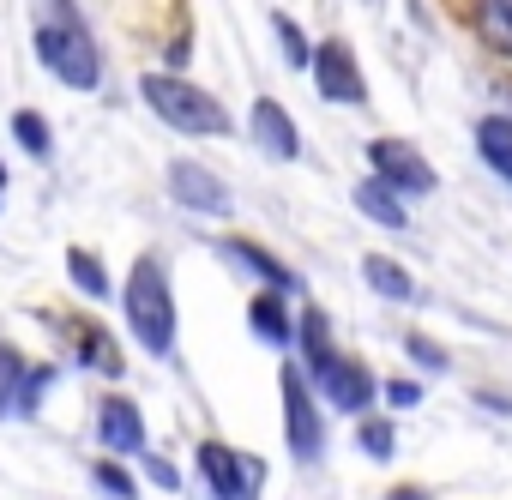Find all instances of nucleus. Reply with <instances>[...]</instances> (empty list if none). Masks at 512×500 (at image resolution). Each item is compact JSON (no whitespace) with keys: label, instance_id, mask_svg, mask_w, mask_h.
I'll list each match as a JSON object with an SVG mask.
<instances>
[{"label":"nucleus","instance_id":"obj_1","mask_svg":"<svg viewBox=\"0 0 512 500\" xmlns=\"http://www.w3.org/2000/svg\"><path fill=\"white\" fill-rule=\"evenodd\" d=\"M37 61L73 91H97L103 55H97V37L85 31L73 0H37Z\"/></svg>","mask_w":512,"mask_h":500},{"label":"nucleus","instance_id":"obj_2","mask_svg":"<svg viewBox=\"0 0 512 500\" xmlns=\"http://www.w3.org/2000/svg\"><path fill=\"white\" fill-rule=\"evenodd\" d=\"M121 308H127L133 338L145 344V356H169L175 350V290H169V278H163V266L151 254L133 260L127 290H121Z\"/></svg>","mask_w":512,"mask_h":500},{"label":"nucleus","instance_id":"obj_3","mask_svg":"<svg viewBox=\"0 0 512 500\" xmlns=\"http://www.w3.org/2000/svg\"><path fill=\"white\" fill-rule=\"evenodd\" d=\"M139 91H145V103H151L175 133H193V139H223V133H229V109H223L211 91H199V85H187V79H175V73H145Z\"/></svg>","mask_w":512,"mask_h":500},{"label":"nucleus","instance_id":"obj_4","mask_svg":"<svg viewBox=\"0 0 512 500\" xmlns=\"http://www.w3.org/2000/svg\"><path fill=\"white\" fill-rule=\"evenodd\" d=\"M278 392H284V440H290V458H296V464H320V452H326V422H320V404H314L308 374L290 362V368L278 374Z\"/></svg>","mask_w":512,"mask_h":500},{"label":"nucleus","instance_id":"obj_5","mask_svg":"<svg viewBox=\"0 0 512 500\" xmlns=\"http://www.w3.org/2000/svg\"><path fill=\"white\" fill-rule=\"evenodd\" d=\"M199 476H205L211 500H253L260 482H266V464L235 452V446H223V440H205L199 446Z\"/></svg>","mask_w":512,"mask_h":500},{"label":"nucleus","instance_id":"obj_6","mask_svg":"<svg viewBox=\"0 0 512 500\" xmlns=\"http://www.w3.org/2000/svg\"><path fill=\"white\" fill-rule=\"evenodd\" d=\"M368 163H374V181L398 199H416V193H434V169L428 157L410 145V139H374L368 145Z\"/></svg>","mask_w":512,"mask_h":500},{"label":"nucleus","instance_id":"obj_7","mask_svg":"<svg viewBox=\"0 0 512 500\" xmlns=\"http://www.w3.org/2000/svg\"><path fill=\"white\" fill-rule=\"evenodd\" d=\"M308 73H314V85H320V97H326V103H368V79H362L356 49H350L344 37H326V43L314 49Z\"/></svg>","mask_w":512,"mask_h":500},{"label":"nucleus","instance_id":"obj_8","mask_svg":"<svg viewBox=\"0 0 512 500\" xmlns=\"http://www.w3.org/2000/svg\"><path fill=\"white\" fill-rule=\"evenodd\" d=\"M308 386H320V398L332 404V410H344V416H362L368 404H374V374L362 368V362H350V356H332V362H320L314 374H308Z\"/></svg>","mask_w":512,"mask_h":500},{"label":"nucleus","instance_id":"obj_9","mask_svg":"<svg viewBox=\"0 0 512 500\" xmlns=\"http://www.w3.org/2000/svg\"><path fill=\"white\" fill-rule=\"evenodd\" d=\"M247 133H253V145H260L266 157H278V163H296V157H302V133H296L290 109H284V103H272V97H260V103H253V115H247Z\"/></svg>","mask_w":512,"mask_h":500},{"label":"nucleus","instance_id":"obj_10","mask_svg":"<svg viewBox=\"0 0 512 500\" xmlns=\"http://www.w3.org/2000/svg\"><path fill=\"white\" fill-rule=\"evenodd\" d=\"M97 440H103L109 458L145 452V416H139V404L133 398H103L97 404Z\"/></svg>","mask_w":512,"mask_h":500},{"label":"nucleus","instance_id":"obj_11","mask_svg":"<svg viewBox=\"0 0 512 500\" xmlns=\"http://www.w3.org/2000/svg\"><path fill=\"white\" fill-rule=\"evenodd\" d=\"M169 193L187 205V211H205V217H223L229 211V187L205 169V163H169Z\"/></svg>","mask_w":512,"mask_h":500},{"label":"nucleus","instance_id":"obj_12","mask_svg":"<svg viewBox=\"0 0 512 500\" xmlns=\"http://www.w3.org/2000/svg\"><path fill=\"white\" fill-rule=\"evenodd\" d=\"M223 260L247 266L253 278H260V284L272 290V296H290V290H302V278H296V272H290L284 260H272L266 247H253V241H241V235H229V241H223Z\"/></svg>","mask_w":512,"mask_h":500},{"label":"nucleus","instance_id":"obj_13","mask_svg":"<svg viewBox=\"0 0 512 500\" xmlns=\"http://www.w3.org/2000/svg\"><path fill=\"white\" fill-rule=\"evenodd\" d=\"M67 344H73V356H79L85 368H97V374H121V350H115V338H109L97 320H67Z\"/></svg>","mask_w":512,"mask_h":500},{"label":"nucleus","instance_id":"obj_14","mask_svg":"<svg viewBox=\"0 0 512 500\" xmlns=\"http://www.w3.org/2000/svg\"><path fill=\"white\" fill-rule=\"evenodd\" d=\"M247 320H253V338H260V344H278V350H290V344H296L290 308H284V296H272V290L247 302Z\"/></svg>","mask_w":512,"mask_h":500},{"label":"nucleus","instance_id":"obj_15","mask_svg":"<svg viewBox=\"0 0 512 500\" xmlns=\"http://www.w3.org/2000/svg\"><path fill=\"white\" fill-rule=\"evenodd\" d=\"M296 344H302V362H308L302 374H314L320 362H332V356H338V350H332V320H326L314 302H308V308H302V320H296Z\"/></svg>","mask_w":512,"mask_h":500},{"label":"nucleus","instance_id":"obj_16","mask_svg":"<svg viewBox=\"0 0 512 500\" xmlns=\"http://www.w3.org/2000/svg\"><path fill=\"white\" fill-rule=\"evenodd\" d=\"M356 211H362V217H374V223H386V229H410L404 199H398V193H386L380 181H356Z\"/></svg>","mask_w":512,"mask_h":500},{"label":"nucleus","instance_id":"obj_17","mask_svg":"<svg viewBox=\"0 0 512 500\" xmlns=\"http://www.w3.org/2000/svg\"><path fill=\"white\" fill-rule=\"evenodd\" d=\"M476 31L500 61H512V0H476Z\"/></svg>","mask_w":512,"mask_h":500},{"label":"nucleus","instance_id":"obj_18","mask_svg":"<svg viewBox=\"0 0 512 500\" xmlns=\"http://www.w3.org/2000/svg\"><path fill=\"white\" fill-rule=\"evenodd\" d=\"M476 151H482V163H488L494 175H506V181H512V121L488 115V121L476 127Z\"/></svg>","mask_w":512,"mask_h":500},{"label":"nucleus","instance_id":"obj_19","mask_svg":"<svg viewBox=\"0 0 512 500\" xmlns=\"http://www.w3.org/2000/svg\"><path fill=\"white\" fill-rule=\"evenodd\" d=\"M362 278H368L380 296H392V302H410V296H416V278H410L398 260H386V254H368V260H362Z\"/></svg>","mask_w":512,"mask_h":500},{"label":"nucleus","instance_id":"obj_20","mask_svg":"<svg viewBox=\"0 0 512 500\" xmlns=\"http://www.w3.org/2000/svg\"><path fill=\"white\" fill-rule=\"evenodd\" d=\"M67 278H73L91 302H109V272H103V260L91 254V247H67Z\"/></svg>","mask_w":512,"mask_h":500},{"label":"nucleus","instance_id":"obj_21","mask_svg":"<svg viewBox=\"0 0 512 500\" xmlns=\"http://www.w3.org/2000/svg\"><path fill=\"white\" fill-rule=\"evenodd\" d=\"M19 386H25V356L13 344H0V422L19 416Z\"/></svg>","mask_w":512,"mask_h":500},{"label":"nucleus","instance_id":"obj_22","mask_svg":"<svg viewBox=\"0 0 512 500\" xmlns=\"http://www.w3.org/2000/svg\"><path fill=\"white\" fill-rule=\"evenodd\" d=\"M13 139L31 151V157H55V133L37 109H13Z\"/></svg>","mask_w":512,"mask_h":500},{"label":"nucleus","instance_id":"obj_23","mask_svg":"<svg viewBox=\"0 0 512 500\" xmlns=\"http://www.w3.org/2000/svg\"><path fill=\"white\" fill-rule=\"evenodd\" d=\"M272 31H278V43H284V61H290V67H308V61H314V49H308L302 25H296L290 13H278V19H272Z\"/></svg>","mask_w":512,"mask_h":500},{"label":"nucleus","instance_id":"obj_24","mask_svg":"<svg viewBox=\"0 0 512 500\" xmlns=\"http://www.w3.org/2000/svg\"><path fill=\"white\" fill-rule=\"evenodd\" d=\"M91 476H97V488H103V494H115V500H139V482L121 470V458H103V464H91Z\"/></svg>","mask_w":512,"mask_h":500},{"label":"nucleus","instance_id":"obj_25","mask_svg":"<svg viewBox=\"0 0 512 500\" xmlns=\"http://www.w3.org/2000/svg\"><path fill=\"white\" fill-rule=\"evenodd\" d=\"M404 350H410V362H416V368H428V374H446V368H452V356H446L434 338H422V332H410V338H404Z\"/></svg>","mask_w":512,"mask_h":500},{"label":"nucleus","instance_id":"obj_26","mask_svg":"<svg viewBox=\"0 0 512 500\" xmlns=\"http://www.w3.org/2000/svg\"><path fill=\"white\" fill-rule=\"evenodd\" d=\"M55 386V368H25V386H19V416H37L43 392Z\"/></svg>","mask_w":512,"mask_h":500},{"label":"nucleus","instance_id":"obj_27","mask_svg":"<svg viewBox=\"0 0 512 500\" xmlns=\"http://www.w3.org/2000/svg\"><path fill=\"white\" fill-rule=\"evenodd\" d=\"M356 440H362V452H368V458H380V464L398 452V434H392L386 422H362V428H356Z\"/></svg>","mask_w":512,"mask_h":500},{"label":"nucleus","instance_id":"obj_28","mask_svg":"<svg viewBox=\"0 0 512 500\" xmlns=\"http://www.w3.org/2000/svg\"><path fill=\"white\" fill-rule=\"evenodd\" d=\"M386 404H392V410H416V404H422V386H410V380H392V386H386Z\"/></svg>","mask_w":512,"mask_h":500},{"label":"nucleus","instance_id":"obj_29","mask_svg":"<svg viewBox=\"0 0 512 500\" xmlns=\"http://www.w3.org/2000/svg\"><path fill=\"white\" fill-rule=\"evenodd\" d=\"M145 470H151V482H157V488H169V494L181 488V470H175L169 458H145Z\"/></svg>","mask_w":512,"mask_h":500},{"label":"nucleus","instance_id":"obj_30","mask_svg":"<svg viewBox=\"0 0 512 500\" xmlns=\"http://www.w3.org/2000/svg\"><path fill=\"white\" fill-rule=\"evenodd\" d=\"M386 500H434V494H428V488H392Z\"/></svg>","mask_w":512,"mask_h":500},{"label":"nucleus","instance_id":"obj_31","mask_svg":"<svg viewBox=\"0 0 512 500\" xmlns=\"http://www.w3.org/2000/svg\"><path fill=\"white\" fill-rule=\"evenodd\" d=\"M0 193H7V163H0Z\"/></svg>","mask_w":512,"mask_h":500}]
</instances>
